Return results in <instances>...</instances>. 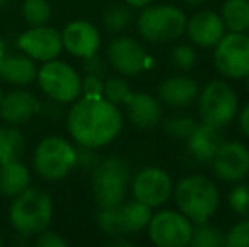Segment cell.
Instances as JSON below:
<instances>
[{"mask_svg":"<svg viewBox=\"0 0 249 247\" xmlns=\"http://www.w3.org/2000/svg\"><path fill=\"white\" fill-rule=\"evenodd\" d=\"M175 201L185 217L190 220L207 222L219 208V190L209 178L192 175L183 178L175 188Z\"/></svg>","mask_w":249,"mask_h":247,"instance_id":"obj_3","label":"cell"},{"mask_svg":"<svg viewBox=\"0 0 249 247\" xmlns=\"http://www.w3.org/2000/svg\"><path fill=\"white\" fill-rule=\"evenodd\" d=\"M122 114L105 97L83 95L73 102L66 117V129L80 146L99 149L108 146L121 134Z\"/></svg>","mask_w":249,"mask_h":247,"instance_id":"obj_1","label":"cell"},{"mask_svg":"<svg viewBox=\"0 0 249 247\" xmlns=\"http://www.w3.org/2000/svg\"><path fill=\"white\" fill-rule=\"evenodd\" d=\"M187 16L173 5L144 7L138 17V31L148 43H170L185 33Z\"/></svg>","mask_w":249,"mask_h":247,"instance_id":"obj_6","label":"cell"},{"mask_svg":"<svg viewBox=\"0 0 249 247\" xmlns=\"http://www.w3.org/2000/svg\"><path fill=\"white\" fill-rule=\"evenodd\" d=\"M2 99H3V92H2V86H0V102H2Z\"/></svg>","mask_w":249,"mask_h":247,"instance_id":"obj_43","label":"cell"},{"mask_svg":"<svg viewBox=\"0 0 249 247\" xmlns=\"http://www.w3.org/2000/svg\"><path fill=\"white\" fill-rule=\"evenodd\" d=\"M22 17L31 27L44 26L51 19V3L48 0H24Z\"/></svg>","mask_w":249,"mask_h":247,"instance_id":"obj_28","label":"cell"},{"mask_svg":"<svg viewBox=\"0 0 249 247\" xmlns=\"http://www.w3.org/2000/svg\"><path fill=\"white\" fill-rule=\"evenodd\" d=\"M97 222H99L100 231L110 235V237H122V235L127 234L124 227V220H122L121 205L110 208H100Z\"/></svg>","mask_w":249,"mask_h":247,"instance_id":"obj_27","label":"cell"},{"mask_svg":"<svg viewBox=\"0 0 249 247\" xmlns=\"http://www.w3.org/2000/svg\"><path fill=\"white\" fill-rule=\"evenodd\" d=\"M37 76L34 60L27 54H5L0 66V78L16 86H26L33 83Z\"/></svg>","mask_w":249,"mask_h":247,"instance_id":"obj_20","label":"cell"},{"mask_svg":"<svg viewBox=\"0 0 249 247\" xmlns=\"http://www.w3.org/2000/svg\"><path fill=\"white\" fill-rule=\"evenodd\" d=\"M85 71L87 75H97V76H102L105 73V63L100 60L97 54L90 58H85Z\"/></svg>","mask_w":249,"mask_h":247,"instance_id":"obj_38","label":"cell"},{"mask_svg":"<svg viewBox=\"0 0 249 247\" xmlns=\"http://www.w3.org/2000/svg\"><path fill=\"white\" fill-rule=\"evenodd\" d=\"M185 31L188 33L192 43L198 44L200 48H213L226 34V26L219 14L202 10L187 20Z\"/></svg>","mask_w":249,"mask_h":247,"instance_id":"obj_17","label":"cell"},{"mask_svg":"<svg viewBox=\"0 0 249 247\" xmlns=\"http://www.w3.org/2000/svg\"><path fill=\"white\" fill-rule=\"evenodd\" d=\"M222 142H224L222 129L202 122L197 124L195 131L187 139V148L195 161L209 163L212 161V158L219 151Z\"/></svg>","mask_w":249,"mask_h":247,"instance_id":"obj_18","label":"cell"},{"mask_svg":"<svg viewBox=\"0 0 249 247\" xmlns=\"http://www.w3.org/2000/svg\"><path fill=\"white\" fill-rule=\"evenodd\" d=\"M229 207L232 208L234 214H237L243 218H249V185L236 186L229 193Z\"/></svg>","mask_w":249,"mask_h":247,"instance_id":"obj_32","label":"cell"},{"mask_svg":"<svg viewBox=\"0 0 249 247\" xmlns=\"http://www.w3.org/2000/svg\"><path fill=\"white\" fill-rule=\"evenodd\" d=\"M110 66L124 76H138L149 66L148 51L132 37H117L107 49Z\"/></svg>","mask_w":249,"mask_h":247,"instance_id":"obj_13","label":"cell"},{"mask_svg":"<svg viewBox=\"0 0 249 247\" xmlns=\"http://www.w3.org/2000/svg\"><path fill=\"white\" fill-rule=\"evenodd\" d=\"M226 246L229 247H249V218L237 222L226 235Z\"/></svg>","mask_w":249,"mask_h":247,"instance_id":"obj_35","label":"cell"},{"mask_svg":"<svg viewBox=\"0 0 249 247\" xmlns=\"http://www.w3.org/2000/svg\"><path fill=\"white\" fill-rule=\"evenodd\" d=\"M220 17L229 31L246 33L249 31V0H226Z\"/></svg>","mask_w":249,"mask_h":247,"instance_id":"obj_23","label":"cell"},{"mask_svg":"<svg viewBox=\"0 0 249 247\" xmlns=\"http://www.w3.org/2000/svg\"><path fill=\"white\" fill-rule=\"evenodd\" d=\"M132 90L129 88L127 82L124 78H108L107 82H104V92L102 97L112 102L114 105H122V103H127L132 97Z\"/></svg>","mask_w":249,"mask_h":247,"instance_id":"obj_29","label":"cell"},{"mask_svg":"<svg viewBox=\"0 0 249 247\" xmlns=\"http://www.w3.org/2000/svg\"><path fill=\"white\" fill-rule=\"evenodd\" d=\"M239 125H241V131L249 137V103L244 107V110L241 112V117H239Z\"/></svg>","mask_w":249,"mask_h":247,"instance_id":"obj_39","label":"cell"},{"mask_svg":"<svg viewBox=\"0 0 249 247\" xmlns=\"http://www.w3.org/2000/svg\"><path fill=\"white\" fill-rule=\"evenodd\" d=\"M37 247H66L68 242L61 237L59 234L51 231H43L41 234H37V241H36Z\"/></svg>","mask_w":249,"mask_h":247,"instance_id":"obj_37","label":"cell"},{"mask_svg":"<svg viewBox=\"0 0 249 247\" xmlns=\"http://www.w3.org/2000/svg\"><path fill=\"white\" fill-rule=\"evenodd\" d=\"M7 2V0H0V7H2L3 5V3H5Z\"/></svg>","mask_w":249,"mask_h":247,"instance_id":"obj_45","label":"cell"},{"mask_svg":"<svg viewBox=\"0 0 249 247\" xmlns=\"http://www.w3.org/2000/svg\"><path fill=\"white\" fill-rule=\"evenodd\" d=\"M26 151V141L16 127H0V165L19 161Z\"/></svg>","mask_w":249,"mask_h":247,"instance_id":"obj_24","label":"cell"},{"mask_svg":"<svg viewBox=\"0 0 249 247\" xmlns=\"http://www.w3.org/2000/svg\"><path fill=\"white\" fill-rule=\"evenodd\" d=\"M37 83L43 93L56 103H73L82 97V76L71 65L58 58L37 68Z\"/></svg>","mask_w":249,"mask_h":247,"instance_id":"obj_5","label":"cell"},{"mask_svg":"<svg viewBox=\"0 0 249 247\" xmlns=\"http://www.w3.org/2000/svg\"><path fill=\"white\" fill-rule=\"evenodd\" d=\"M210 163L217 178L237 183L249 175V149L237 141L222 142Z\"/></svg>","mask_w":249,"mask_h":247,"instance_id":"obj_14","label":"cell"},{"mask_svg":"<svg viewBox=\"0 0 249 247\" xmlns=\"http://www.w3.org/2000/svg\"><path fill=\"white\" fill-rule=\"evenodd\" d=\"M173 193V181L170 175L160 168H144L132 180V195L134 200L154 208L161 207L170 200Z\"/></svg>","mask_w":249,"mask_h":247,"instance_id":"obj_12","label":"cell"},{"mask_svg":"<svg viewBox=\"0 0 249 247\" xmlns=\"http://www.w3.org/2000/svg\"><path fill=\"white\" fill-rule=\"evenodd\" d=\"M75 146L59 135L44 137L34 151V169L46 181H59L75 169Z\"/></svg>","mask_w":249,"mask_h":247,"instance_id":"obj_7","label":"cell"},{"mask_svg":"<svg viewBox=\"0 0 249 247\" xmlns=\"http://www.w3.org/2000/svg\"><path fill=\"white\" fill-rule=\"evenodd\" d=\"M3 244V239H2V235H0V246H2Z\"/></svg>","mask_w":249,"mask_h":247,"instance_id":"obj_46","label":"cell"},{"mask_svg":"<svg viewBox=\"0 0 249 247\" xmlns=\"http://www.w3.org/2000/svg\"><path fill=\"white\" fill-rule=\"evenodd\" d=\"M31 186V171L22 161L0 165V195L14 198Z\"/></svg>","mask_w":249,"mask_h":247,"instance_id":"obj_22","label":"cell"},{"mask_svg":"<svg viewBox=\"0 0 249 247\" xmlns=\"http://www.w3.org/2000/svg\"><path fill=\"white\" fill-rule=\"evenodd\" d=\"M5 43L3 41H0V66H2V60H3V56H5Z\"/></svg>","mask_w":249,"mask_h":247,"instance_id":"obj_41","label":"cell"},{"mask_svg":"<svg viewBox=\"0 0 249 247\" xmlns=\"http://www.w3.org/2000/svg\"><path fill=\"white\" fill-rule=\"evenodd\" d=\"M63 49L76 58H90L99 53L102 37L100 33L89 20H73L66 24L61 33Z\"/></svg>","mask_w":249,"mask_h":247,"instance_id":"obj_15","label":"cell"},{"mask_svg":"<svg viewBox=\"0 0 249 247\" xmlns=\"http://www.w3.org/2000/svg\"><path fill=\"white\" fill-rule=\"evenodd\" d=\"M104 92V82L102 76L97 75H87L85 80H82V93L90 97H99Z\"/></svg>","mask_w":249,"mask_h":247,"instance_id":"obj_36","label":"cell"},{"mask_svg":"<svg viewBox=\"0 0 249 247\" xmlns=\"http://www.w3.org/2000/svg\"><path fill=\"white\" fill-rule=\"evenodd\" d=\"M149 239L158 247H185L190 246L192 225L190 218L181 212L161 210L153 215L148 224Z\"/></svg>","mask_w":249,"mask_h":247,"instance_id":"obj_10","label":"cell"},{"mask_svg":"<svg viewBox=\"0 0 249 247\" xmlns=\"http://www.w3.org/2000/svg\"><path fill=\"white\" fill-rule=\"evenodd\" d=\"M121 214L122 220H124V227L127 234L131 232H139L144 227H148L151 217V207L144 205L142 201H127V203H121Z\"/></svg>","mask_w":249,"mask_h":247,"instance_id":"obj_25","label":"cell"},{"mask_svg":"<svg viewBox=\"0 0 249 247\" xmlns=\"http://www.w3.org/2000/svg\"><path fill=\"white\" fill-rule=\"evenodd\" d=\"M17 48L34 61L46 63L61 54V33L50 26H34L17 37Z\"/></svg>","mask_w":249,"mask_h":247,"instance_id":"obj_11","label":"cell"},{"mask_svg":"<svg viewBox=\"0 0 249 247\" xmlns=\"http://www.w3.org/2000/svg\"><path fill=\"white\" fill-rule=\"evenodd\" d=\"M195 127H197V122L192 117H173L164 124V132L173 139L187 141L195 131Z\"/></svg>","mask_w":249,"mask_h":247,"instance_id":"obj_31","label":"cell"},{"mask_svg":"<svg viewBox=\"0 0 249 247\" xmlns=\"http://www.w3.org/2000/svg\"><path fill=\"white\" fill-rule=\"evenodd\" d=\"M129 183V166L121 158L102 159L92 171V193L100 208L124 203Z\"/></svg>","mask_w":249,"mask_h":247,"instance_id":"obj_4","label":"cell"},{"mask_svg":"<svg viewBox=\"0 0 249 247\" xmlns=\"http://www.w3.org/2000/svg\"><path fill=\"white\" fill-rule=\"evenodd\" d=\"M125 107L131 122L139 129L154 127L161 119L160 102L149 93H132Z\"/></svg>","mask_w":249,"mask_h":247,"instance_id":"obj_21","label":"cell"},{"mask_svg":"<svg viewBox=\"0 0 249 247\" xmlns=\"http://www.w3.org/2000/svg\"><path fill=\"white\" fill-rule=\"evenodd\" d=\"M99 163H100V158H99V154H97V149L78 144L76 152H75V168L92 173Z\"/></svg>","mask_w":249,"mask_h":247,"instance_id":"obj_34","label":"cell"},{"mask_svg":"<svg viewBox=\"0 0 249 247\" xmlns=\"http://www.w3.org/2000/svg\"><path fill=\"white\" fill-rule=\"evenodd\" d=\"M41 102L27 90H14L3 95L0 102V117L7 124L19 125L31 120L41 112Z\"/></svg>","mask_w":249,"mask_h":247,"instance_id":"obj_16","label":"cell"},{"mask_svg":"<svg viewBox=\"0 0 249 247\" xmlns=\"http://www.w3.org/2000/svg\"><path fill=\"white\" fill-rule=\"evenodd\" d=\"M246 78H248V82H246V85H248V90H249V73H248V76H246Z\"/></svg>","mask_w":249,"mask_h":247,"instance_id":"obj_44","label":"cell"},{"mask_svg":"<svg viewBox=\"0 0 249 247\" xmlns=\"http://www.w3.org/2000/svg\"><path fill=\"white\" fill-rule=\"evenodd\" d=\"M158 95L170 107H185L192 103L198 95V85L190 76H170L161 82Z\"/></svg>","mask_w":249,"mask_h":247,"instance_id":"obj_19","label":"cell"},{"mask_svg":"<svg viewBox=\"0 0 249 247\" xmlns=\"http://www.w3.org/2000/svg\"><path fill=\"white\" fill-rule=\"evenodd\" d=\"M198 114L202 122L224 129L237 114V95L226 82H210L198 99Z\"/></svg>","mask_w":249,"mask_h":247,"instance_id":"obj_8","label":"cell"},{"mask_svg":"<svg viewBox=\"0 0 249 247\" xmlns=\"http://www.w3.org/2000/svg\"><path fill=\"white\" fill-rule=\"evenodd\" d=\"M183 2H187L188 5H198V3H202L203 0H183Z\"/></svg>","mask_w":249,"mask_h":247,"instance_id":"obj_42","label":"cell"},{"mask_svg":"<svg viewBox=\"0 0 249 247\" xmlns=\"http://www.w3.org/2000/svg\"><path fill=\"white\" fill-rule=\"evenodd\" d=\"M124 2L127 3L129 7H134V9H144L153 0H124Z\"/></svg>","mask_w":249,"mask_h":247,"instance_id":"obj_40","label":"cell"},{"mask_svg":"<svg viewBox=\"0 0 249 247\" xmlns=\"http://www.w3.org/2000/svg\"><path fill=\"white\" fill-rule=\"evenodd\" d=\"M53 218V200L44 190L26 188L12 198L9 220L14 231L24 237L37 235L46 231Z\"/></svg>","mask_w":249,"mask_h":247,"instance_id":"obj_2","label":"cell"},{"mask_svg":"<svg viewBox=\"0 0 249 247\" xmlns=\"http://www.w3.org/2000/svg\"><path fill=\"white\" fill-rule=\"evenodd\" d=\"M171 63H173L175 68L178 69H190L197 63V53L192 46L188 44H178L173 51H171L170 56Z\"/></svg>","mask_w":249,"mask_h":247,"instance_id":"obj_33","label":"cell"},{"mask_svg":"<svg viewBox=\"0 0 249 247\" xmlns=\"http://www.w3.org/2000/svg\"><path fill=\"white\" fill-rule=\"evenodd\" d=\"M102 20H104L105 29H108L110 33H121V31H124L131 24L132 12L125 5H114L105 10Z\"/></svg>","mask_w":249,"mask_h":247,"instance_id":"obj_30","label":"cell"},{"mask_svg":"<svg viewBox=\"0 0 249 247\" xmlns=\"http://www.w3.org/2000/svg\"><path fill=\"white\" fill-rule=\"evenodd\" d=\"M192 247H220L226 246V235L222 231H219L213 225H209L207 222H200L197 227L192 231L190 239Z\"/></svg>","mask_w":249,"mask_h":247,"instance_id":"obj_26","label":"cell"},{"mask_svg":"<svg viewBox=\"0 0 249 247\" xmlns=\"http://www.w3.org/2000/svg\"><path fill=\"white\" fill-rule=\"evenodd\" d=\"M213 63L226 78H246L249 73V36L244 33L224 34L215 44Z\"/></svg>","mask_w":249,"mask_h":247,"instance_id":"obj_9","label":"cell"}]
</instances>
